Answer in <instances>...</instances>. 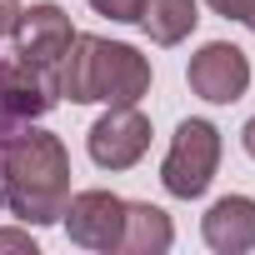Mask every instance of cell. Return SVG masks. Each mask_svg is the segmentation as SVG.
<instances>
[{"label": "cell", "instance_id": "cell-12", "mask_svg": "<svg viewBox=\"0 0 255 255\" xmlns=\"http://www.w3.org/2000/svg\"><path fill=\"white\" fill-rule=\"evenodd\" d=\"M140 5H145V0H90V10H95V15H105V20H120V25L140 20Z\"/></svg>", "mask_w": 255, "mask_h": 255}, {"label": "cell", "instance_id": "cell-5", "mask_svg": "<svg viewBox=\"0 0 255 255\" xmlns=\"http://www.w3.org/2000/svg\"><path fill=\"white\" fill-rule=\"evenodd\" d=\"M185 80H190V90H195L200 100H210V105H235V100L250 90V60H245L240 45L210 40V45H200V50L190 55Z\"/></svg>", "mask_w": 255, "mask_h": 255}, {"label": "cell", "instance_id": "cell-11", "mask_svg": "<svg viewBox=\"0 0 255 255\" xmlns=\"http://www.w3.org/2000/svg\"><path fill=\"white\" fill-rule=\"evenodd\" d=\"M135 25H140L155 45H180V40L200 25V5H195V0H145Z\"/></svg>", "mask_w": 255, "mask_h": 255}, {"label": "cell", "instance_id": "cell-8", "mask_svg": "<svg viewBox=\"0 0 255 255\" xmlns=\"http://www.w3.org/2000/svg\"><path fill=\"white\" fill-rule=\"evenodd\" d=\"M15 55L20 60H30V65H45V70H55V60L70 50V40H75V25H70V15L55 5V0H40V5H20V15H15Z\"/></svg>", "mask_w": 255, "mask_h": 255}, {"label": "cell", "instance_id": "cell-13", "mask_svg": "<svg viewBox=\"0 0 255 255\" xmlns=\"http://www.w3.org/2000/svg\"><path fill=\"white\" fill-rule=\"evenodd\" d=\"M0 250H25V255H35V235H30V230H0Z\"/></svg>", "mask_w": 255, "mask_h": 255}, {"label": "cell", "instance_id": "cell-17", "mask_svg": "<svg viewBox=\"0 0 255 255\" xmlns=\"http://www.w3.org/2000/svg\"><path fill=\"white\" fill-rule=\"evenodd\" d=\"M240 25H245V30L255 35V0H250V5H245V15H240Z\"/></svg>", "mask_w": 255, "mask_h": 255}, {"label": "cell", "instance_id": "cell-10", "mask_svg": "<svg viewBox=\"0 0 255 255\" xmlns=\"http://www.w3.org/2000/svg\"><path fill=\"white\" fill-rule=\"evenodd\" d=\"M175 240V225L160 205L150 200H125V225H120V255H165Z\"/></svg>", "mask_w": 255, "mask_h": 255}, {"label": "cell", "instance_id": "cell-6", "mask_svg": "<svg viewBox=\"0 0 255 255\" xmlns=\"http://www.w3.org/2000/svg\"><path fill=\"white\" fill-rule=\"evenodd\" d=\"M65 220V235L80 245V250H105L115 255L120 245V225H125V200L115 190H75L60 210Z\"/></svg>", "mask_w": 255, "mask_h": 255}, {"label": "cell", "instance_id": "cell-1", "mask_svg": "<svg viewBox=\"0 0 255 255\" xmlns=\"http://www.w3.org/2000/svg\"><path fill=\"white\" fill-rule=\"evenodd\" d=\"M70 200V150L40 125L0 135V205L20 225H55Z\"/></svg>", "mask_w": 255, "mask_h": 255}, {"label": "cell", "instance_id": "cell-4", "mask_svg": "<svg viewBox=\"0 0 255 255\" xmlns=\"http://www.w3.org/2000/svg\"><path fill=\"white\" fill-rule=\"evenodd\" d=\"M150 135H155V130H150L145 110H135V105H110V110L90 125L85 145H90V160H95L100 170H130V165L145 160Z\"/></svg>", "mask_w": 255, "mask_h": 255}, {"label": "cell", "instance_id": "cell-3", "mask_svg": "<svg viewBox=\"0 0 255 255\" xmlns=\"http://www.w3.org/2000/svg\"><path fill=\"white\" fill-rule=\"evenodd\" d=\"M215 170H220V130L210 120H180L170 135V150L160 160V185L175 200H200Z\"/></svg>", "mask_w": 255, "mask_h": 255}, {"label": "cell", "instance_id": "cell-15", "mask_svg": "<svg viewBox=\"0 0 255 255\" xmlns=\"http://www.w3.org/2000/svg\"><path fill=\"white\" fill-rule=\"evenodd\" d=\"M15 15H20V0H0V35L15 30Z\"/></svg>", "mask_w": 255, "mask_h": 255}, {"label": "cell", "instance_id": "cell-9", "mask_svg": "<svg viewBox=\"0 0 255 255\" xmlns=\"http://www.w3.org/2000/svg\"><path fill=\"white\" fill-rule=\"evenodd\" d=\"M200 235L215 255H245L255 250V200L250 195H220L200 215Z\"/></svg>", "mask_w": 255, "mask_h": 255}, {"label": "cell", "instance_id": "cell-14", "mask_svg": "<svg viewBox=\"0 0 255 255\" xmlns=\"http://www.w3.org/2000/svg\"><path fill=\"white\" fill-rule=\"evenodd\" d=\"M205 5H210L215 15H225V20H240V15H245V5H250V0H205Z\"/></svg>", "mask_w": 255, "mask_h": 255}, {"label": "cell", "instance_id": "cell-16", "mask_svg": "<svg viewBox=\"0 0 255 255\" xmlns=\"http://www.w3.org/2000/svg\"><path fill=\"white\" fill-rule=\"evenodd\" d=\"M240 145H245V155H250V160H255V115H250V120H245V130H240Z\"/></svg>", "mask_w": 255, "mask_h": 255}, {"label": "cell", "instance_id": "cell-2", "mask_svg": "<svg viewBox=\"0 0 255 255\" xmlns=\"http://www.w3.org/2000/svg\"><path fill=\"white\" fill-rule=\"evenodd\" d=\"M150 80L155 70L135 45L105 35H75L70 50L55 60V90L70 105H135Z\"/></svg>", "mask_w": 255, "mask_h": 255}, {"label": "cell", "instance_id": "cell-7", "mask_svg": "<svg viewBox=\"0 0 255 255\" xmlns=\"http://www.w3.org/2000/svg\"><path fill=\"white\" fill-rule=\"evenodd\" d=\"M60 100L55 70L30 65V60H0V125H30Z\"/></svg>", "mask_w": 255, "mask_h": 255}]
</instances>
